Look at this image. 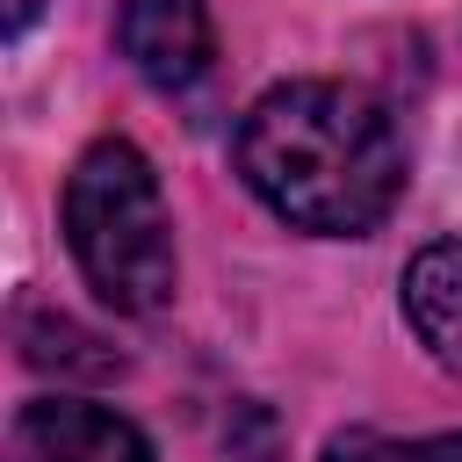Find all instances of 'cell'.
Instances as JSON below:
<instances>
[{"mask_svg":"<svg viewBox=\"0 0 462 462\" xmlns=\"http://www.w3.org/2000/svg\"><path fill=\"white\" fill-rule=\"evenodd\" d=\"M238 180L296 231L361 238L404 195V137L390 108L346 79H282L238 123Z\"/></svg>","mask_w":462,"mask_h":462,"instance_id":"obj_1","label":"cell"},{"mask_svg":"<svg viewBox=\"0 0 462 462\" xmlns=\"http://www.w3.org/2000/svg\"><path fill=\"white\" fill-rule=\"evenodd\" d=\"M65 245L87 274V289L123 310L152 318L173 303L180 260H173V217L152 159L130 137H94L65 173Z\"/></svg>","mask_w":462,"mask_h":462,"instance_id":"obj_2","label":"cell"},{"mask_svg":"<svg viewBox=\"0 0 462 462\" xmlns=\"http://www.w3.org/2000/svg\"><path fill=\"white\" fill-rule=\"evenodd\" d=\"M116 51L130 58L137 79L152 87H195L217 58V22L209 0H123L116 7Z\"/></svg>","mask_w":462,"mask_h":462,"instance_id":"obj_3","label":"cell"},{"mask_svg":"<svg viewBox=\"0 0 462 462\" xmlns=\"http://www.w3.org/2000/svg\"><path fill=\"white\" fill-rule=\"evenodd\" d=\"M14 462H152V440L108 411V404H79V397H36L14 411Z\"/></svg>","mask_w":462,"mask_h":462,"instance_id":"obj_4","label":"cell"},{"mask_svg":"<svg viewBox=\"0 0 462 462\" xmlns=\"http://www.w3.org/2000/svg\"><path fill=\"white\" fill-rule=\"evenodd\" d=\"M404 318L419 332V346L462 375V231L419 245V260L404 267Z\"/></svg>","mask_w":462,"mask_h":462,"instance_id":"obj_5","label":"cell"},{"mask_svg":"<svg viewBox=\"0 0 462 462\" xmlns=\"http://www.w3.org/2000/svg\"><path fill=\"white\" fill-rule=\"evenodd\" d=\"M22 361L29 368H58V375H116L123 368V354H108L65 310H22Z\"/></svg>","mask_w":462,"mask_h":462,"instance_id":"obj_6","label":"cell"},{"mask_svg":"<svg viewBox=\"0 0 462 462\" xmlns=\"http://www.w3.org/2000/svg\"><path fill=\"white\" fill-rule=\"evenodd\" d=\"M325 462H462V433H426V440H390V433H332Z\"/></svg>","mask_w":462,"mask_h":462,"instance_id":"obj_7","label":"cell"},{"mask_svg":"<svg viewBox=\"0 0 462 462\" xmlns=\"http://www.w3.org/2000/svg\"><path fill=\"white\" fill-rule=\"evenodd\" d=\"M36 7H43V0H7V36H22V29L36 22Z\"/></svg>","mask_w":462,"mask_h":462,"instance_id":"obj_8","label":"cell"}]
</instances>
